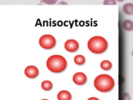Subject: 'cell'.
Returning a JSON list of instances; mask_svg holds the SVG:
<instances>
[{"label": "cell", "mask_w": 133, "mask_h": 100, "mask_svg": "<svg viewBox=\"0 0 133 100\" xmlns=\"http://www.w3.org/2000/svg\"><path fill=\"white\" fill-rule=\"evenodd\" d=\"M57 98L58 100H71V95L69 91L62 90L58 92Z\"/></svg>", "instance_id": "obj_8"}, {"label": "cell", "mask_w": 133, "mask_h": 100, "mask_svg": "<svg viewBox=\"0 0 133 100\" xmlns=\"http://www.w3.org/2000/svg\"><path fill=\"white\" fill-rule=\"evenodd\" d=\"M24 73L25 75L29 79H35L39 75V70L34 65H29L26 67Z\"/></svg>", "instance_id": "obj_5"}, {"label": "cell", "mask_w": 133, "mask_h": 100, "mask_svg": "<svg viewBox=\"0 0 133 100\" xmlns=\"http://www.w3.org/2000/svg\"><path fill=\"white\" fill-rule=\"evenodd\" d=\"M41 100H49V99H41Z\"/></svg>", "instance_id": "obj_18"}, {"label": "cell", "mask_w": 133, "mask_h": 100, "mask_svg": "<svg viewBox=\"0 0 133 100\" xmlns=\"http://www.w3.org/2000/svg\"><path fill=\"white\" fill-rule=\"evenodd\" d=\"M64 48L69 52H75L78 49V42L74 39H69L66 40L64 43Z\"/></svg>", "instance_id": "obj_6"}, {"label": "cell", "mask_w": 133, "mask_h": 100, "mask_svg": "<svg viewBox=\"0 0 133 100\" xmlns=\"http://www.w3.org/2000/svg\"><path fill=\"white\" fill-rule=\"evenodd\" d=\"M42 88L46 91H49L53 88V83L50 81H44L41 84Z\"/></svg>", "instance_id": "obj_11"}, {"label": "cell", "mask_w": 133, "mask_h": 100, "mask_svg": "<svg viewBox=\"0 0 133 100\" xmlns=\"http://www.w3.org/2000/svg\"><path fill=\"white\" fill-rule=\"evenodd\" d=\"M87 76L83 72H77L73 76V81L76 85H84L87 82Z\"/></svg>", "instance_id": "obj_7"}, {"label": "cell", "mask_w": 133, "mask_h": 100, "mask_svg": "<svg viewBox=\"0 0 133 100\" xmlns=\"http://www.w3.org/2000/svg\"><path fill=\"white\" fill-rule=\"evenodd\" d=\"M39 45L44 49H51L56 46V40L51 35L46 34L40 37L39 40Z\"/></svg>", "instance_id": "obj_4"}, {"label": "cell", "mask_w": 133, "mask_h": 100, "mask_svg": "<svg viewBox=\"0 0 133 100\" xmlns=\"http://www.w3.org/2000/svg\"><path fill=\"white\" fill-rule=\"evenodd\" d=\"M74 62L78 65H83L85 63V58L82 55H77L74 57Z\"/></svg>", "instance_id": "obj_12"}, {"label": "cell", "mask_w": 133, "mask_h": 100, "mask_svg": "<svg viewBox=\"0 0 133 100\" xmlns=\"http://www.w3.org/2000/svg\"><path fill=\"white\" fill-rule=\"evenodd\" d=\"M44 3H45V4H55V3H56L57 2V1L56 0H54V1H44Z\"/></svg>", "instance_id": "obj_15"}, {"label": "cell", "mask_w": 133, "mask_h": 100, "mask_svg": "<svg viewBox=\"0 0 133 100\" xmlns=\"http://www.w3.org/2000/svg\"><path fill=\"white\" fill-rule=\"evenodd\" d=\"M87 100H99V99H98L96 97H90V98H89V99H88Z\"/></svg>", "instance_id": "obj_16"}, {"label": "cell", "mask_w": 133, "mask_h": 100, "mask_svg": "<svg viewBox=\"0 0 133 100\" xmlns=\"http://www.w3.org/2000/svg\"><path fill=\"white\" fill-rule=\"evenodd\" d=\"M94 85L98 91L108 92L114 88V80L110 75L101 74L94 79Z\"/></svg>", "instance_id": "obj_1"}, {"label": "cell", "mask_w": 133, "mask_h": 100, "mask_svg": "<svg viewBox=\"0 0 133 100\" xmlns=\"http://www.w3.org/2000/svg\"><path fill=\"white\" fill-rule=\"evenodd\" d=\"M104 4H111V5H114L116 4V2L114 0H107V1H104Z\"/></svg>", "instance_id": "obj_14"}, {"label": "cell", "mask_w": 133, "mask_h": 100, "mask_svg": "<svg viewBox=\"0 0 133 100\" xmlns=\"http://www.w3.org/2000/svg\"><path fill=\"white\" fill-rule=\"evenodd\" d=\"M59 4H66V2H60Z\"/></svg>", "instance_id": "obj_17"}, {"label": "cell", "mask_w": 133, "mask_h": 100, "mask_svg": "<svg viewBox=\"0 0 133 100\" xmlns=\"http://www.w3.org/2000/svg\"><path fill=\"white\" fill-rule=\"evenodd\" d=\"M123 12L127 15H131L133 14V4L132 3H128L123 5Z\"/></svg>", "instance_id": "obj_9"}, {"label": "cell", "mask_w": 133, "mask_h": 100, "mask_svg": "<svg viewBox=\"0 0 133 100\" xmlns=\"http://www.w3.org/2000/svg\"><path fill=\"white\" fill-rule=\"evenodd\" d=\"M46 67L51 72L61 73L66 70L67 63L62 56L53 55L47 59Z\"/></svg>", "instance_id": "obj_2"}, {"label": "cell", "mask_w": 133, "mask_h": 100, "mask_svg": "<svg viewBox=\"0 0 133 100\" xmlns=\"http://www.w3.org/2000/svg\"><path fill=\"white\" fill-rule=\"evenodd\" d=\"M123 27L125 31H131L133 30V22L130 20H126L123 22Z\"/></svg>", "instance_id": "obj_10"}, {"label": "cell", "mask_w": 133, "mask_h": 100, "mask_svg": "<svg viewBox=\"0 0 133 100\" xmlns=\"http://www.w3.org/2000/svg\"><path fill=\"white\" fill-rule=\"evenodd\" d=\"M108 42L101 36H94L89 39L87 47L94 54H103L108 49Z\"/></svg>", "instance_id": "obj_3"}, {"label": "cell", "mask_w": 133, "mask_h": 100, "mask_svg": "<svg viewBox=\"0 0 133 100\" xmlns=\"http://www.w3.org/2000/svg\"><path fill=\"white\" fill-rule=\"evenodd\" d=\"M101 67L104 70H110L112 67V64L109 60H103L101 63Z\"/></svg>", "instance_id": "obj_13"}]
</instances>
